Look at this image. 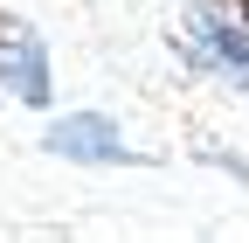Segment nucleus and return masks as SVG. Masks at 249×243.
Here are the masks:
<instances>
[{
  "label": "nucleus",
  "instance_id": "nucleus-1",
  "mask_svg": "<svg viewBox=\"0 0 249 243\" xmlns=\"http://www.w3.org/2000/svg\"><path fill=\"white\" fill-rule=\"evenodd\" d=\"M42 146H49V153H62V160H83V167H118V160H132L124 132L111 125L104 111H70V118H55Z\"/></svg>",
  "mask_w": 249,
  "mask_h": 243
},
{
  "label": "nucleus",
  "instance_id": "nucleus-2",
  "mask_svg": "<svg viewBox=\"0 0 249 243\" xmlns=\"http://www.w3.org/2000/svg\"><path fill=\"white\" fill-rule=\"evenodd\" d=\"M0 83L14 90L21 104H49V49L35 28H0Z\"/></svg>",
  "mask_w": 249,
  "mask_h": 243
},
{
  "label": "nucleus",
  "instance_id": "nucleus-3",
  "mask_svg": "<svg viewBox=\"0 0 249 243\" xmlns=\"http://www.w3.org/2000/svg\"><path fill=\"white\" fill-rule=\"evenodd\" d=\"M194 35L208 42V56H214V63H229V70H242V77H249V28H229V21L201 14V21H194Z\"/></svg>",
  "mask_w": 249,
  "mask_h": 243
},
{
  "label": "nucleus",
  "instance_id": "nucleus-4",
  "mask_svg": "<svg viewBox=\"0 0 249 243\" xmlns=\"http://www.w3.org/2000/svg\"><path fill=\"white\" fill-rule=\"evenodd\" d=\"M242 21H249V0H242Z\"/></svg>",
  "mask_w": 249,
  "mask_h": 243
}]
</instances>
